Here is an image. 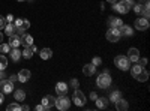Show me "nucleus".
Masks as SVG:
<instances>
[{
	"instance_id": "1",
	"label": "nucleus",
	"mask_w": 150,
	"mask_h": 111,
	"mask_svg": "<svg viewBox=\"0 0 150 111\" xmlns=\"http://www.w3.org/2000/svg\"><path fill=\"white\" fill-rule=\"evenodd\" d=\"M14 26H15V32H17L20 36H23L24 32H26V30L30 27V23H29V20L17 18V20H14Z\"/></svg>"
},
{
	"instance_id": "2",
	"label": "nucleus",
	"mask_w": 150,
	"mask_h": 111,
	"mask_svg": "<svg viewBox=\"0 0 150 111\" xmlns=\"http://www.w3.org/2000/svg\"><path fill=\"white\" fill-rule=\"evenodd\" d=\"M134 6V2L132 0H129V2H116L114 6H112V9L120 12V14H128L129 9Z\"/></svg>"
},
{
	"instance_id": "3",
	"label": "nucleus",
	"mask_w": 150,
	"mask_h": 111,
	"mask_svg": "<svg viewBox=\"0 0 150 111\" xmlns=\"http://www.w3.org/2000/svg\"><path fill=\"white\" fill-rule=\"evenodd\" d=\"M96 83H98V86H99L101 89H108L110 84H111V77H110V74H108V72H102L101 75L98 77Z\"/></svg>"
},
{
	"instance_id": "4",
	"label": "nucleus",
	"mask_w": 150,
	"mask_h": 111,
	"mask_svg": "<svg viewBox=\"0 0 150 111\" xmlns=\"http://www.w3.org/2000/svg\"><path fill=\"white\" fill-rule=\"evenodd\" d=\"M114 63H116V66H117L119 69H122V71H128V69H129V59H128L126 56H117V57L114 59Z\"/></svg>"
},
{
	"instance_id": "5",
	"label": "nucleus",
	"mask_w": 150,
	"mask_h": 111,
	"mask_svg": "<svg viewBox=\"0 0 150 111\" xmlns=\"http://www.w3.org/2000/svg\"><path fill=\"white\" fill-rule=\"evenodd\" d=\"M69 99L65 96V95H62L60 98H57L56 99V105L54 107H57V110H60V111H66V110H69Z\"/></svg>"
},
{
	"instance_id": "6",
	"label": "nucleus",
	"mask_w": 150,
	"mask_h": 111,
	"mask_svg": "<svg viewBox=\"0 0 150 111\" xmlns=\"http://www.w3.org/2000/svg\"><path fill=\"white\" fill-rule=\"evenodd\" d=\"M0 92L6 93V95L12 93V92H14V83L9 81V80H2V81H0Z\"/></svg>"
},
{
	"instance_id": "7",
	"label": "nucleus",
	"mask_w": 150,
	"mask_h": 111,
	"mask_svg": "<svg viewBox=\"0 0 150 111\" xmlns=\"http://www.w3.org/2000/svg\"><path fill=\"white\" fill-rule=\"evenodd\" d=\"M120 30L119 29H114V27H110V30L107 32V39L110 42H117L120 39Z\"/></svg>"
},
{
	"instance_id": "8",
	"label": "nucleus",
	"mask_w": 150,
	"mask_h": 111,
	"mask_svg": "<svg viewBox=\"0 0 150 111\" xmlns=\"http://www.w3.org/2000/svg\"><path fill=\"white\" fill-rule=\"evenodd\" d=\"M72 99H74V102H75V105H77V107H83L86 104V96H84V93L81 90H75Z\"/></svg>"
},
{
	"instance_id": "9",
	"label": "nucleus",
	"mask_w": 150,
	"mask_h": 111,
	"mask_svg": "<svg viewBox=\"0 0 150 111\" xmlns=\"http://www.w3.org/2000/svg\"><path fill=\"white\" fill-rule=\"evenodd\" d=\"M42 105H44V108H45V110H51V108H54V105H56V98H54V96H51V95L44 96V99H42Z\"/></svg>"
},
{
	"instance_id": "10",
	"label": "nucleus",
	"mask_w": 150,
	"mask_h": 111,
	"mask_svg": "<svg viewBox=\"0 0 150 111\" xmlns=\"http://www.w3.org/2000/svg\"><path fill=\"white\" fill-rule=\"evenodd\" d=\"M135 29L138 30H147L149 29V20L147 18H137L135 20Z\"/></svg>"
},
{
	"instance_id": "11",
	"label": "nucleus",
	"mask_w": 150,
	"mask_h": 111,
	"mask_svg": "<svg viewBox=\"0 0 150 111\" xmlns=\"http://www.w3.org/2000/svg\"><path fill=\"white\" fill-rule=\"evenodd\" d=\"M21 45V36L20 35H11L9 36V47L11 48H18Z\"/></svg>"
},
{
	"instance_id": "12",
	"label": "nucleus",
	"mask_w": 150,
	"mask_h": 111,
	"mask_svg": "<svg viewBox=\"0 0 150 111\" xmlns=\"http://www.w3.org/2000/svg\"><path fill=\"white\" fill-rule=\"evenodd\" d=\"M30 77H32V74H30L29 69H21V71L18 72V80H20L21 83H27V81L30 80Z\"/></svg>"
},
{
	"instance_id": "13",
	"label": "nucleus",
	"mask_w": 150,
	"mask_h": 111,
	"mask_svg": "<svg viewBox=\"0 0 150 111\" xmlns=\"http://www.w3.org/2000/svg\"><path fill=\"white\" fill-rule=\"evenodd\" d=\"M128 53H129V54H128L129 62H138V60H140V53H138V50H137V48H131Z\"/></svg>"
},
{
	"instance_id": "14",
	"label": "nucleus",
	"mask_w": 150,
	"mask_h": 111,
	"mask_svg": "<svg viewBox=\"0 0 150 111\" xmlns=\"http://www.w3.org/2000/svg\"><path fill=\"white\" fill-rule=\"evenodd\" d=\"M56 90H57L59 95H66V92H68L69 89H68V84H66V83L60 81V83L56 84Z\"/></svg>"
},
{
	"instance_id": "15",
	"label": "nucleus",
	"mask_w": 150,
	"mask_h": 111,
	"mask_svg": "<svg viewBox=\"0 0 150 111\" xmlns=\"http://www.w3.org/2000/svg\"><path fill=\"white\" fill-rule=\"evenodd\" d=\"M21 44H23L24 47H30V45H33V36L24 33V35L21 36Z\"/></svg>"
},
{
	"instance_id": "16",
	"label": "nucleus",
	"mask_w": 150,
	"mask_h": 111,
	"mask_svg": "<svg viewBox=\"0 0 150 111\" xmlns=\"http://www.w3.org/2000/svg\"><path fill=\"white\" fill-rule=\"evenodd\" d=\"M83 72H84V75H87V77H92L93 74L96 72V66H93V65H84Z\"/></svg>"
},
{
	"instance_id": "17",
	"label": "nucleus",
	"mask_w": 150,
	"mask_h": 111,
	"mask_svg": "<svg viewBox=\"0 0 150 111\" xmlns=\"http://www.w3.org/2000/svg\"><path fill=\"white\" fill-rule=\"evenodd\" d=\"M9 56H11V59L14 60V62H18V60L21 59V51L18 50V48H11Z\"/></svg>"
},
{
	"instance_id": "18",
	"label": "nucleus",
	"mask_w": 150,
	"mask_h": 111,
	"mask_svg": "<svg viewBox=\"0 0 150 111\" xmlns=\"http://www.w3.org/2000/svg\"><path fill=\"white\" fill-rule=\"evenodd\" d=\"M14 98H15V101L21 102V101L26 99V92L21 90V89H18V90H15V92H14Z\"/></svg>"
},
{
	"instance_id": "19",
	"label": "nucleus",
	"mask_w": 150,
	"mask_h": 111,
	"mask_svg": "<svg viewBox=\"0 0 150 111\" xmlns=\"http://www.w3.org/2000/svg\"><path fill=\"white\" fill-rule=\"evenodd\" d=\"M114 104H116V108H117V110H120V111H125V110H128V107H129V105H128V102H126V101H123L122 98H120L119 101H116Z\"/></svg>"
},
{
	"instance_id": "20",
	"label": "nucleus",
	"mask_w": 150,
	"mask_h": 111,
	"mask_svg": "<svg viewBox=\"0 0 150 111\" xmlns=\"http://www.w3.org/2000/svg\"><path fill=\"white\" fill-rule=\"evenodd\" d=\"M120 30V35H125V36H131L132 35V29L129 26H126V24H122V26L119 27Z\"/></svg>"
},
{
	"instance_id": "21",
	"label": "nucleus",
	"mask_w": 150,
	"mask_h": 111,
	"mask_svg": "<svg viewBox=\"0 0 150 111\" xmlns=\"http://www.w3.org/2000/svg\"><path fill=\"white\" fill-rule=\"evenodd\" d=\"M41 59H44V60H48V59H51V56H53V51L50 50V48H44V50H41Z\"/></svg>"
},
{
	"instance_id": "22",
	"label": "nucleus",
	"mask_w": 150,
	"mask_h": 111,
	"mask_svg": "<svg viewBox=\"0 0 150 111\" xmlns=\"http://www.w3.org/2000/svg\"><path fill=\"white\" fill-rule=\"evenodd\" d=\"M5 33L8 35V36H11V35H14L15 33V26L12 23H8V24H5Z\"/></svg>"
},
{
	"instance_id": "23",
	"label": "nucleus",
	"mask_w": 150,
	"mask_h": 111,
	"mask_svg": "<svg viewBox=\"0 0 150 111\" xmlns=\"http://www.w3.org/2000/svg\"><path fill=\"white\" fill-rule=\"evenodd\" d=\"M135 78L138 80V81H147V80H149V72L143 69L140 74H137V75H135Z\"/></svg>"
},
{
	"instance_id": "24",
	"label": "nucleus",
	"mask_w": 150,
	"mask_h": 111,
	"mask_svg": "<svg viewBox=\"0 0 150 111\" xmlns=\"http://www.w3.org/2000/svg\"><path fill=\"white\" fill-rule=\"evenodd\" d=\"M96 107L104 110V108L108 107V101L105 99V98H98V99H96Z\"/></svg>"
},
{
	"instance_id": "25",
	"label": "nucleus",
	"mask_w": 150,
	"mask_h": 111,
	"mask_svg": "<svg viewBox=\"0 0 150 111\" xmlns=\"http://www.w3.org/2000/svg\"><path fill=\"white\" fill-rule=\"evenodd\" d=\"M123 24V21L120 18H111L110 20V27H114V29H119L120 26Z\"/></svg>"
},
{
	"instance_id": "26",
	"label": "nucleus",
	"mask_w": 150,
	"mask_h": 111,
	"mask_svg": "<svg viewBox=\"0 0 150 111\" xmlns=\"http://www.w3.org/2000/svg\"><path fill=\"white\" fill-rule=\"evenodd\" d=\"M8 66V59L5 54H0V71H5Z\"/></svg>"
},
{
	"instance_id": "27",
	"label": "nucleus",
	"mask_w": 150,
	"mask_h": 111,
	"mask_svg": "<svg viewBox=\"0 0 150 111\" xmlns=\"http://www.w3.org/2000/svg\"><path fill=\"white\" fill-rule=\"evenodd\" d=\"M21 56H23L24 59H32V56H33L32 48H30V47H26V48H24V51L21 53Z\"/></svg>"
},
{
	"instance_id": "28",
	"label": "nucleus",
	"mask_w": 150,
	"mask_h": 111,
	"mask_svg": "<svg viewBox=\"0 0 150 111\" xmlns=\"http://www.w3.org/2000/svg\"><path fill=\"white\" fill-rule=\"evenodd\" d=\"M122 98V95H120V92H117V90H114L111 95H110V101H112V102H116V101H119Z\"/></svg>"
},
{
	"instance_id": "29",
	"label": "nucleus",
	"mask_w": 150,
	"mask_h": 111,
	"mask_svg": "<svg viewBox=\"0 0 150 111\" xmlns=\"http://www.w3.org/2000/svg\"><path fill=\"white\" fill-rule=\"evenodd\" d=\"M6 110L8 111H21V105H18L17 102H14V104H9Z\"/></svg>"
},
{
	"instance_id": "30",
	"label": "nucleus",
	"mask_w": 150,
	"mask_h": 111,
	"mask_svg": "<svg viewBox=\"0 0 150 111\" xmlns=\"http://www.w3.org/2000/svg\"><path fill=\"white\" fill-rule=\"evenodd\" d=\"M141 71H143V66H141V65H134V66L131 68V72H132L134 77L137 75V74H140Z\"/></svg>"
},
{
	"instance_id": "31",
	"label": "nucleus",
	"mask_w": 150,
	"mask_h": 111,
	"mask_svg": "<svg viewBox=\"0 0 150 111\" xmlns=\"http://www.w3.org/2000/svg\"><path fill=\"white\" fill-rule=\"evenodd\" d=\"M9 51H11V47H9V44H0V53L6 54V53H9Z\"/></svg>"
},
{
	"instance_id": "32",
	"label": "nucleus",
	"mask_w": 150,
	"mask_h": 111,
	"mask_svg": "<svg viewBox=\"0 0 150 111\" xmlns=\"http://www.w3.org/2000/svg\"><path fill=\"white\" fill-rule=\"evenodd\" d=\"M102 63V59L101 57H93V60H92V65L93 66H98V65H101Z\"/></svg>"
},
{
	"instance_id": "33",
	"label": "nucleus",
	"mask_w": 150,
	"mask_h": 111,
	"mask_svg": "<svg viewBox=\"0 0 150 111\" xmlns=\"http://www.w3.org/2000/svg\"><path fill=\"white\" fill-rule=\"evenodd\" d=\"M134 11H135L137 14L140 15L141 12H143V5H135V3H134Z\"/></svg>"
},
{
	"instance_id": "34",
	"label": "nucleus",
	"mask_w": 150,
	"mask_h": 111,
	"mask_svg": "<svg viewBox=\"0 0 150 111\" xmlns=\"http://www.w3.org/2000/svg\"><path fill=\"white\" fill-rule=\"evenodd\" d=\"M5 21H6V23H14V15H11V14H9V15H6Z\"/></svg>"
},
{
	"instance_id": "35",
	"label": "nucleus",
	"mask_w": 150,
	"mask_h": 111,
	"mask_svg": "<svg viewBox=\"0 0 150 111\" xmlns=\"http://www.w3.org/2000/svg\"><path fill=\"white\" fill-rule=\"evenodd\" d=\"M5 24H6V21H5V17H2V15H0V29H3V27H5Z\"/></svg>"
},
{
	"instance_id": "36",
	"label": "nucleus",
	"mask_w": 150,
	"mask_h": 111,
	"mask_svg": "<svg viewBox=\"0 0 150 111\" xmlns=\"http://www.w3.org/2000/svg\"><path fill=\"white\" fill-rule=\"evenodd\" d=\"M17 80H18V75H11L9 77V81H12V83H15Z\"/></svg>"
},
{
	"instance_id": "37",
	"label": "nucleus",
	"mask_w": 150,
	"mask_h": 111,
	"mask_svg": "<svg viewBox=\"0 0 150 111\" xmlns=\"http://www.w3.org/2000/svg\"><path fill=\"white\" fill-rule=\"evenodd\" d=\"M90 98H92V101H96V99H98V95L92 92V95H90Z\"/></svg>"
},
{
	"instance_id": "38",
	"label": "nucleus",
	"mask_w": 150,
	"mask_h": 111,
	"mask_svg": "<svg viewBox=\"0 0 150 111\" xmlns=\"http://www.w3.org/2000/svg\"><path fill=\"white\" fill-rule=\"evenodd\" d=\"M5 77H6V75H5V72H3V71H0V81L5 80Z\"/></svg>"
},
{
	"instance_id": "39",
	"label": "nucleus",
	"mask_w": 150,
	"mask_h": 111,
	"mask_svg": "<svg viewBox=\"0 0 150 111\" xmlns=\"http://www.w3.org/2000/svg\"><path fill=\"white\" fill-rule=\"evenodd\" d=\"M36 110H38V111H42V110H45V108H44V105L41 104V105H36Z\"/></svg>"
},
{
	"instance_id": "40",
	"label": "nucleus",
	"mask_w": 150,
	"mask_h": 111,
	"mask_svg": "<svg viewBox=\"0 0 150 111\" xmlns=\"http://www.w3.org/2000/svg\"><path fill=\"white\" fill-rule=\"evenodd\" d=\"M140 63H141V66H144V65L147 63V59H141V62H140Z\"/></svg>"
},
{
	"instance_id": "41",
	"label": "nucleus",
	"mask_w": 150,
	"mask_h": 111,
	"mask_svg": "<svg viewBox=\"0 0 150 111\" xmlns=\"http://www.w3.org/2000/svg\"><path fill=\"white\" fill-rule=\"evenodd\" d=\"M72 86H74V87H78V81L74 80V81H72Z\"/></svg>"
},
{
	"instance_id": "42",
	"label": "nucleus",
	"mask_w": 150,
	"mask_h": 111,
	"mask_svg": "<svg viewBox=\"0 0 150 111\" xmlns=\"http://www.w3.org/2000/svg\"><path fill=\"white\" fill-rule=\"evenodd\" d=\"M21 110H24V111H27V110H30V108H29L27 105H23V107H21Z\"/></svg>"
},
{
	"instance_id": "43",
	"label": "nucleus",
	"mask_w": 150,
	"mask_h": 111,
	"mask_svg": "<svg viewBox=\"0 0 150 111\" xmlns=\"http://www.w3.org/2000/svg\"><path fill=\"white\" fill-rule=\"evenodd\" d=\"M2 102H3V93L0 92V104H2Z\"/></svg>"
},
{
	"instance_id": "44",
	"label": "nucleus",
	"mask_w": 150,
	"mask_h": 111,
	"mask_svg": "<svg viewBox=\"0 0 150 111\" xmlns=\"http://www.w3.org/2000/svg\"><path fill=\"white\" fill-rule=\"evenodd\" d=\"M107 2H110V3H116V2H119V0H107Z\"/></svg>"
},
{
	"instance_id": "45",
	"label": "nucleus",
	"mask_w": 150,
	"mask_h": 111,
	"mask_svg": "<svg viewBox=\"0 0 150 111\" xmlns=\"http://www.w3.org/2000/svg\"><path fill=\"white\" fill-rule=\"evenodd\" d=\"M2 41H3V35H2V33H0V42H2Z\"/></svg>"
},
{
	"instance_id": "46",
	"label": "nucleus",
	"mask_w": 150,
	"mask_h": 111,
	"mask_svg": "<svg viewBox=\"0 0 150 111\" xmlns=\"http://www.w3.org/2000/svg\"><path fill=\"white\" fill-rule=\"evenodd\" d=\"M119 2H129V0H119Z\"/></svg>"
},
{
	"instance_id": "47",
	"label": "nucleus",
	"mask_w": 150,
	"mask_h": 111,
	"mask_svg": "<svg viewBox=\"0 0 150 111\" xmlns=\"http://www.w3.org/2000/svg\"><path fill=\"white\" fill-rule=\"evenodd\" d=\"M17 2H24V0H17Z\"/></svg>"
}]
</instances>
